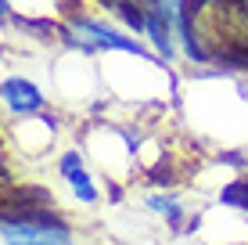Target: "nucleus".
<instances>
[{"mask_svg":"<svg viewBox=\"0 0 248 245\" xmlns=\"http://www.w3.org/2000/svg\"><path fill=\"white\" fill-rule=\"evenodd\" d=\"M68 18V33H72V47H97V50H126V54H144V47L137 44V40H130L126 33L112 29L108 22L101 18H90V15L83 11H65Z\"/></svg>","mask_w":248,"mask_h":245,"instance_id":"nucleus-1","label":"nucleus"},{"mask_svg":"<svg viewBox=\"0 0 248 245\" xmlns=\"http://www.w3.org/2000/svg\"><path fill=\"white\" fill-rule=\"evenodd\" d=\"M79 166H83L79 151H65V155H62V173H65V177L72 173V170H79Z\"/></svg>","mask_w":248,"mask_h":245,"instance_id":"nucleus-6","label":"nucleus"},{"mask_svg":"<svg viewBox=\"0 0 248 245\" xmlns=\"http://www.w3.org/2000/svg\"><path fill=\"white\" fill-rule=\"evenodd\" d=\"M148 206L155 209V213H162L166 220L180 224V202H176V198H169V195H151V198H148Z\"/></svg>","mask_w":248,"mask_h":245,"instance_id":"nucleus-5","label":"nucleus"},{"mask_svg":"<svg viewBox=\"0 0 248 245\" xmlns=\"http://www.w3.org/2000/svg\"><path fill=\"white\" fill-rule=\"evenodd\" d=\"M219 202L230 209H241V213H248V177H237L234 184H227L223 191H219Z\"/></svg>","mask_w":248,"mask_h":245,"instance_id":"nucleus-3","label":"nucleus"},{"mask_svg":"<svg viewBox=\"0 0 248 245\" xmlns=\"http://www.w3.org/2000/svg\"><path fill=\"white\" fill-rule=\"evenodd\" d=\"M0 101H4L15 115H36L40 108L47 105L44 90H40L32 80H22V76H11V80L0 83Z\"/></svg>","mask_w":248,"mask_h":245,"instance_id":"nucleus-2","label":"nucleus"},{"mask_svg":"<svg viewBox=\"0 0 248 245\" xmlns=\"http://www.w3.org/2000/svg\"><path fill=\"white\" fill-rule=\"evenodd\" d=\"M68 184H72V191H76V198H79V202H97V188H93L90 173L83 170V166L68 173Z\"/></svg>","mask_w":248,"mask_h":245,"instance_id":"nucleus-4","label":"nucleus"},{"mask_svg":"<svg viewBox=\"0 0 248 245\" xmlns=\"http://www.w3.org/2000/svg\"><path fill=\"white\" fill-rule=\"evenodd\" d=\"M7 18H11V4H7V0H0V25H4Z\"/></svg>","mask_w":248,"mask_h":245,"instance_id":"nucleus-8","label":"nucleus"},{"mask_svg":"<svg viewBox=\"0 0 248 245\" xmlns=\"http://www.w3.org/2000/svg\"><path fill=\"white\" fill-rule=\"evenodd\" d=\"M137 4L144 11H166V7H173V0H137Z\"/></svg>","mask_w":248,"mask_h":245,"instance_id":"nucleus-7","label":"nucleus"}]
</instances>
